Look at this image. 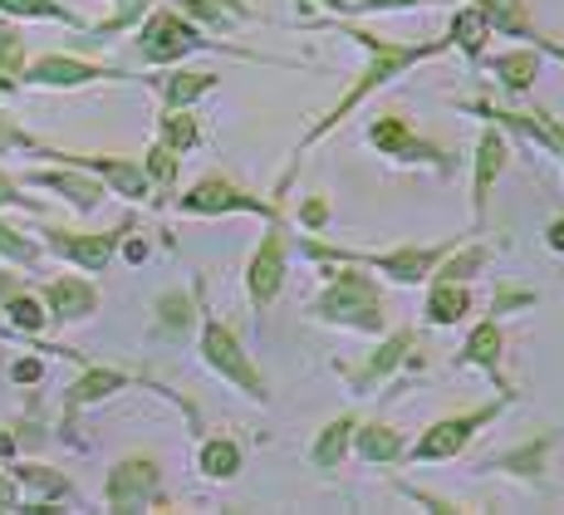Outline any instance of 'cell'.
<instances>
[{
    "mask_svg": "<svg viewBox=\"0 0 564 515\" xmlns=\"http://www.w3.org/2000/svg\"><path fill=\"white\" fill-rule=\"evenodd\" d=\"M535 69H540L535 50H511V54H496V60H491V74H496V79H501L511 94H525L530 79H535Z\"/></svg>",
    "mask_w": 564,
    "mask_h": 515,
    "instance_id": "23",
    "label": "cell"
},
{
    "mask_svg": "<svg viewBox=\"0 0 564 515\" xmlns=\"http://www.w3.org/2000/svg\"><path fill=\"white\" fill-rule=\"evenodd\" d=\"M158 89H162V104L167 108H187L192 98L216 89V74H167V79H158Z\"/></svg>",
    "mask_w": 564,
    "mask_h": 515,
    "instance_id": "26",
    "label": "cell"
},
{
    "mask_svg": "<svg viewBox=\"0 0 564 515\" xmlns=\"http://www.w3.org/2000/svg\"><path fill=\"white\" fill-rule=\"evenodd\" d=\"M412 344H417V339H412V329H398V334H388L383 344L373 348V358H368L359 374H349V378H354V388L368 393L373 383H383L388 374H393L398 364H412Z\"/></svg>",
    "mask_w": 564,
    "mask_h": 515,
    "instance_id": "13",
    "label": "cell"
},
{
    "mask_svg": "<svg viewBox=\"0 0 564 515\" xmlns=\"http://www.w3.org/2000/svg\"><path fill=\"white\" fill-rule=\"evenodd\" d=\"M40 374H45V368H40V364H35V358H20V364H15V368H10V378H15V383H35Z\"/></svg>",
    "mask_w": 564,
    "mask_h": 515,
    "instance_id": "38",
    "label": "cell"
},
{
    "mask_svg": "<svg viewBox=\"0 0 564 515\" xmlns=\"http://www.w3.org/2000/svg\"><path fill=\"white\" fill-rule=\"evenodd\" d=\"M123 232H108V236H79V232H50V250H59L64 260L84 270H104L113 260V246Z\"/></svg>",
    "mask_w": 564,
    "mask_h": 515,
    "instance_id": "12",
    "label": "cell"
},
{
    "mask_svg": "<svg viewBox=\"0 0 564 515\" xmlns=\"http://www.w3.org/2000/svg\"><path fill=\"white\" fill-rule=\"evenodd\" d=\"M501 408H506V403H486V408H471V412H462V418L432 422L427 432L417 437V447H408L403 457H412V462H447V457H457V452L471 447V437L481 432L486 422L501 418Z\"/></svg>",
    "mask_w": 564,
    "mask_h": 515,
    "instance_id": "3",
    "label": "cell"
},
{
    "mask_svg": "<svg viewBox=\"0 0 564 515\" xmlns=\"http://www.w3.org/2000/svg\"><path fill=\"white\" fill-rule=\"evenodd\" d=\"M280 285H285V222L270 216V232H265V240H260V250L251 256V270H246V290H251L256 310H265V304L275 300Z\"/></svg>",
    "mask_w": 564,
    "mask_h": 515,
    "instance_id": "8",
    "label": "cell"
},
{
    "mask_svg": "<svg viewBox=\"0 0 564 515\" xmlns=\"http://www.w3.org/2000/svg\"><path fill=\"white\" fill-rule=\"evenodd\" d=\"M354 447H359L364 462H398V457L408 452V447H403V432H398V427H383V422L354 427Z\"/></svg>",
    "mask_w": 564,
    "mask_h": 515,
    "instance_id": "17",
    "label": "cell"
},
{
    "mask_svg": "<svg viewBox=\"0 0 564 515\" xmlns=\"http://www.w3.org/2000/svg\"><path fill=\"white\" fill-rule=\"evenodd\" d=\"M104 501L113 511H143L148 501H158V466L148 462V457H128V462H118L113 476H108Z\"/></svg>",
    "mask_w": 564,
    "mask_h": 515,
    "instance_id": "9",
    "label": "cell"
},
{
    "mask_svg": "<svg viewBox=\"0 0 564 515\" xmlns=\"http://www.w3.org/2000/svg\"><path fill=\"white\" fill-rule=\"evenodd\" d=\"M162 142H167L172 152H187L192 142H197V118L182 114V108H167V118H162Z\"/></svg>",
    "mask_w": 564,
    "mask_h": 515,
    "instance_id": "28",
    "label": "cell"
},
{
    "mask_svg": "<svg viewBox=\"0 0 564 515\" xmlns=\"http://www.w3.org/2000/svg\"><path fill=\"white\" fill-rule=\"evenodd\" d=\"M471 310V294L462 290V280H437L427 294V320L432 324H457Z\"/></svg>",
    "mask_w": 564,
    "mask_h": 515,
    "instance_id": "20",
    "label": "cell"
},
{
    "mask_svg": "<svg viewBox=\"0 0 564 515\" xmlns=\"http://www.w3.org/2000/svg\"><path fill=\"white\" fill-rule=\"evenodd\" d=\"M506 158H511V148H506V138L496 133V128H486L481 142H476V196H471L476 226L486 222V206H491V187H496V178H501V172H506Z\"/></svg>",
    "mask_w": 564,
    "mask_h": 515,
    "instance_id": "11",
    "label": "cell"
},
{
    "mask_svg": "<svg viewBox=\"0 0 564 515\" xmlns=\"http://www.w3.org/2000/svg\"><path fill=\"white\" fill-rule=\"evenodd\" d=\"M6 314H10V324L25 329V334H35V329L45 324V310H40L30 294H10V300H6Z\"/></svg>",
    "mask_w": 564,
    "mask_h": 515,
    "instance_id": "31",
    "label": "cell"
},
{
    "mask_svg": "<svg viewBox=\"0 0 564 515\" xmlns=\"http://www.w3.org/2000/svg\"><path fill=\"white\" fill-rule=\"evenodd\" d=\"M158 314H162V329H167V334H182V329L192 324V300L187 294H162Z\"/></svg>",
    "mask_w": 564,
    "mask_h": 515,
    "instance_id": "32",
    "label": "cell"
},
{
    "mask_svg": "<svg viewBox=\"0 0 564 515\" xmlns=\"http://www.w3.org/2000/svg\"><path fill=\"white\" fill-rule=\"evenodd\" d=\"M202 358H206V368H212V374H221L226 383H236L246 398H265V378L256 374L251 354L236 344V334L221 320H206L202 324Z\"/></svg>",
    "mask_w": 564,
    "mask_h": 515,
    "instance_id": "4",
    "label": "cell"
},
{
    "mask_svg": "<svg viewBox=\"0 0 564 515\" xmlns=\"http://www.w3.org/2000/svg\"><path fill=\"white\" fill-rule=\"evenodd\" d=\"M128 260H148V246H143V240H128Z\"/></svg>",
    "mask_w": 564,
    "mask_h": 515,
    "instance_id": "42",
    "label": "cell"
},
{
    "mask_svg": "<svg viewBox=\"0 0 564 515\" xmlns=\"http://www.w3.org/2000/svg\"><path fill=\"white\" fill-rule=\"evenodd\" d=\"M143 172H148V178L158 182V187H167V192H172V182H177V152H172L167 142H158V148L148 152Z\"/></svg>",
    "mask_w": 564,
    "mask_h": 515,
    "instance_id": "30",
    "label": "cell"
},
{
    "mask_svg": "<svg viewBox=\"0 0 564 515\" xmlns=\"http://www.w3.org/2000/svg\"><path fill=\"white\" fill-rule=\"evenodd\" d=\"M314 320L378 334V329H383V294H378V285L359 276V270H339V276H329L319 300H314Z\"/></svg>",
    "mask_w": 564,
    "mask_h": 515,
    "instance_id": "2",
    "label": "cell"
},
{
    "mask_svg": "<svg viewBox=\"0 0 564 515\" xmlns=\"http://www.w3.org/2000/svg\"><path fill=\"white\" fill-rule=\"evenodd\" d=\"M486 40H491V20H486L481 6H466L452 15V45H462L471 60L486 50Z\"/></svg>",
    "mask_w": 564,
    "mask_h": 515,
    "instance_id": "21",
    "label": "cell"
},
{
    "mask_svg": "<svg viewBox=\"0 0 564 515\" xmlns=\"http://www.w3.org/2000/svg\"><path fill=\"white\" fill-rule=\"evenodd\" d=\"M501 348H506V339H501V324L496 320H486V324H476L471 334H466V348H462V364H471V368H486L496 383H501ZM501 393H511L501 383Z\"/></svg>",
    "mask_w": 564,
    "mask_h": 515,
    "instance_id": "14",
    "label": "cell"
},
{
    "mask_svg": "<svg viewBox=\"0 0 564 515\" xmlns=\"http://www.w3.org/2000/svg\"><path fill=\"white\" fill-rule=\"evenodd\" d=\"M300 6H305V0H300ZM319 6H329V10H344V0H319Z\"/></svg>",
    "mask_w": 564,
    "mask_h": 515,
    "instance_id": "44",
    "label": "cell"
},
{
    "mask_svg": "<svg viewBox=\"0 0 564 515\" xmlns=\"http://www.w3.org/2000/svg\"><path fill=\"white\" fill-rule=\"evenodd\" d=\"M0 256L20 260V266H35V256H40V250H35V246H30V240H25V236H20V232H10V226H6V222H0Z\"/></svg>",
    "mask_w": 564,
    "mask_h": 515,
    "instance_id": "34",
    "label": "cell"
},
{
    "mask_svg": "<svg viewBox=\"0 0 564 515\" xmlns=\"http://www.w3.org/2000/svg\"><path fill=\"white\" fill-rule=\"evenodd\" d=\"M368 142H373L383 158H398V162H432V168L447 178L452 172V158L437 148V142H427V138H417L412 128L403 124V118H373L368 124Z\"/></svg>",
    "mask_w": 564,
    "mask_h": 515,
    "instance_id": "6",
    "label": "cell"
},
{
    "mask_svg": "<svg viewBox=\"0 0 564 515\" xmlns=\"http://www.w3.org/2000/svg\"><path fill=\"white\" fill-rule=\"evenodd\" d=\"M300 222H305V226H310V232H319V226H324V222H329V206H324V202H319V196H310V202H305V212H300Z\"/></svg>",
    "mask_w": 564,
    "mask_h": 515,
    "instance_id": "36",
    "label": "cell"
},
{
    "mask_svg": "<svg viewBox=\"0 0 564 515\" xmlns=\"http://www.w3.org/2000/svg\"><path fill=\"white\" fill-rule=\"evenodd\" d=\"M128 388V374H113V368H89L79 383L69 388V408H84V403H99L108 393Z\"/></svg>",
    "mask_w": 564,
    "mask_h": 515,
    "instance_id": "24",
    "label": "cell"
},
{
    "mask_svg": "<svg viewBox=\"0 0 564 515\" xmlns=\"http://www.w3.org/2000/svg\"><path fill=\"white\" fill-rule=\"evenodd\" d=\"M45 300H50V310H54V320H89L94 310H99V290L94 285H84V280H54L50 290H45Z\"/></svg>",
    "mask_w": 564,
    "mask_h": 515,
    "instance_id": "15",
    "label": "cell"
},
{
    "mask_svg": "<svg viewBox=\"0 0 564 515\" xmlns=\"http://www.w3.org/2000/svg\"><path fill=\"white\" fill-rule=\"evenodd\" d=\"M202 471L212 481H231L236 471H241V447H236L231 437H212V442H202Z\"/></svg>",
    "mask_w": 564,
    "mask_h": 515,
    "instance_id": "25",
    "label": "cell"
},
{
    "mask_svg": "<svg viewBox=\"0 0 564 515\" xmlns=\"http://www.w3.org/2000/svg\"><path fill=\"white\" fill-rule=\"evenodd\" d=\"M6 202H25V196L15 192V182H10L6 172H0V206H6Z\"/></svg>",
    "mask_w": 564,
    "mask_h": 515,
    "instance_id": "40",
    "label": "cell"
},
{
    "mask_svg": "<svg viewBox=\"0 0 564 515\" xmlns=\"http://www.w3.org/2000/svg\"><path fill=\"white\" fill-rule=\"evenodd\" d=\"M339 30H344V40H354V45H359V50L368 54V69L359 74V84H354V89L344 94L339 104H334L329 114H324L319 124L310 128V138L300 142V152L314 148V142H319L324 133H329V128H339L344 118H349L354 108H359V104H364V98L373 94V89H383V84H393L403 69H412V64H422V60H437V54H447V50H452V40H427V45H393V40H378V35H368V30H359V25H339Z\"/></svg>",
    "mask_w": 564,
    "mask_h": 515,
    "instance_id": "1",
    "label": "cell"
},
{
    "mask_svg": "<svg viewBox=\"0 0 564 515\" xmlns=\"http://www.w3.org/2000/svg\"><path fill=\"white\" fill-rule=\"evenodd\" d=\"M138 50H143V60H153V64H172V60H182V54H192V50H206V40L182 15L158 10V15L138 30Z\"/></svg>",
    "mask_w": 564,
    "mask_h": 515,
    "instance_id": "7",
    "label": "cell"
},
{
    "mask_svg": "<svg viewBox=\"0 0 564 515\" xmlns=\"http://www.w3.org/2000/svg\"><path fill=\"white\" fill-rule=\"evenodd\" d=\"M15 481H10V476H0V511H15Z\"/></svg>",
    "mask_w": 564,
    "mask_h": 515,
    "instance_id": "39",
    "label": "cell"
},
{
    "mask_svg": "<svg viewBox=\"0 0 564 515\" xmlns=\"http://www.w3.org/2000/svg\"><path fill=\"white\" fill-rule=\"evenodd\" d=\"M354 427H359V418H334V422H324V432H319V442H314V452H310V462L319 466V471H334L344 462V452H349V442H354Z\"/></svg>",
    "mask_w": 564,
    "mask_h": 515,
    "instance_id": "18",
    "label": "cell"
},
{
    "mask_svg": "<svg viewBox=\"0 0 564 515\" xmlns=\"http://www.w3.org/2000/svg\"><path fill=\"white\" fill-rule=\"evenodd\" d=\"M481 266H486V246H466L462 256H452V250H447V256L437 260V270H432V276H437V280H471Z\"/></svg>",
    "mask_w": 564,
    "mask_h": 515,
    "instance_id": "27",
    "label": "cell"
},
{
    "mask_svg": "<svg viewBox=\"0 0 564 515\" xmlns=\"http://www.w3.org/2000/svg\"><path fill=\"white\" fill-rule=\"evenodd\" d=\"M10 452H15V437H10L6 427H0V457H10Z\"/></svg>",
    "mask_w": 564,
    "mask_h": 515,
    "instance_id": "43",
    "label": "cell"
},
{
    "mask_svg": "<svg viewBox=\"0 0 564 515\" xmlns=\"http://www.w3.org/2000/svg\"><path fill=\"white\" fill-rule=\"evenodd\" d=\"M555 54H560V60H564V50H555Z\"/></svg>",
    "mask_w": 564,
    "mask_h": 515,
    "instance_id": "45",
    "label": "cell"
},
{
    "mask_svg": "<svg viewBox=\"0 0 564 515\" xmlns=\"http://www.w3.org/2000/svg\"><path fill=\"white\" fill-rule=\"evenodd\" d=\"M25 79L40 84V89H79V84H89V79H123V74L99 69V64H84V60H69V54H45L40 64H30Z\"/></svg>",
    "mask_w": 564,
    "mask_h": 515,
    "instance_id": "10",
    "label": "cell"
},
{
    "mask_svg": "<svg viewBox=\"0 0 564 515\" xmlns=\"http://www.w3.org/2000/svg\"><path fill=\"white\" fill-rule=\"evenodd\" d=\"M0 10H10V15H30V20H64V25H79V20H74L64 6H54V0H0Z\"/></svg>",
    "mask_w": 564,
    "mask_h": 515,
    "instance_id": "29",
    "label": "cell"
},
{
    "mask_svg": "<svg viewBox=\"0 0 564 515\" xmlns=\"http://www.w3.org/2000/svg\"><path fill=\"white\" fill-rule=\"evenodd\" d=\"M412 6H437V0H344V10H412Z\"/></svg>",
    "mask_w": 564,
    "mask_h": 515,
    "instance_id": "35",
    "label": "cell"
},
{
    "mask_svg": "<svg viewBox=\"0 0 564 515\" xmlns=\"http://www.w3.org/2000/svg\"><path fill=\"white\" fill-rule=\"evenodd\" d=\"M20 481H25V486H35L40 496H69V481L54 476L50 466H20Z\"/></svg>",
    "mask_w": 564,
    "mask_h": 515,
    "instance_id": "33",
    "label": "cell"
},
{
    "mask_svg": "<svg viewBox=\"0 0 564 515\" xmlns=\"http://www.w3.org/2000/svg\"><path fill=\"white\" fill-rule=\"evenodd\" d=\"M35 182H40V187H50V192H64L74 206H79V212H94V206H99V196H104L99 182L74 178V172H35Z\"/></svg>",
    "mask_w": 564,
    "mask_h": 515,
    "instance_id": "22",
    "label": "cell"
},
{
    "mask_svg": "<svg viewBox=\"0 0 564 515\" xmlns=\"http://www.w3.org/2000/svg\"><path fill=\"white\" fill-rule=\"evenodd\" d=\"M177 212H187V216H226V212H256V216H280L275 212V202H265V196H251V192H241L236 182H226V178H202L197 187H192L187 196H177Z\"/></svg>",
    "mask_w": 564,
    "mask_h": 515,
    "instance_id": "5",
    "label": "cell"
},
{
    "mask_svg": "<svg viewBox=\"0 0 564 515\" xmlns=\"http://www.w3.org/2000/svg\"><path fill=\"white\" fill-rule=\"evenodd\" d=\"M550 442H555V432H545L540 442H525V447H516V452L496 457V462H486V471H516V476L535 481L540 471H545V452H550Z\"/></svg>",
    "mask_w": 564,
    "mask_h": 515,
    "instance_id": "19",
    "label": "cell"
},
{
    "mask_svg": "<svg viewBox=\"0 0 564 515\" xmlns=\"http://www.w3.org/2000/svg\"><path fill=\"white\" fill-rule=\"evenodd\" d=\"M74 162L104 172V178L118 187V196H128V202H143L148 196V172L138 168V162H123V158H74Z\"/></svg>",
    "mask_w": 564,
    "mask_h": 515,
    "instance_id": "16",
    "label": "cell"
},
{
    "mask_svg": "<svg viewBox=\"0 0 564 515\" xmlns=\"http://www.w3.org/2000/svg\"><path fill=\"white\" fill-rule=\"evenodd\" d=\"M520 304H535V294H530V290H506V294H496L491 310L506 314V310H520Z\"/></svg>",
    "mask_w": 564,
    "mask_h": 515,
    "instance_id": "37",
    "label": "cell"
},
{
    "mask_svg": "<svg viewBox=\"0 0 564 515\" xmlns=\"http://www.w3.org/2000/svg\"><path fill=\"white\" fill-rule=\"evenodd\" d=\"M550 250H564V216L560 222H550Z\"/></svg>",
    "mask_w": 564,
    "mask_h": 515,
    "instance_id": "41",
    "label": "cell"
}]
</instances>
